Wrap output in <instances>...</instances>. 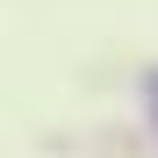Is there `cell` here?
Masks as SVG:
<instances>
[{
  "label": "cell",
  "mask_w": 158,
  "mask_h": 158,
  "mask_svg": "<svg viewBox=\"0 0 158 158\" xmlns=\"http://www.w3.org/2000/svg\"><path fill=\"white\" fill-rule=\"evenodd\" d=\"M151 101H158V86H151Z\"/></svg>",
  "instance_id": "obj_1"
}]
</instances>
